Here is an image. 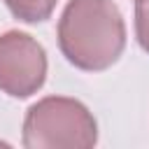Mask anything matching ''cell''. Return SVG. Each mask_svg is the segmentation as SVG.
<instances>
[{"mask_svg": "<svg viewBox=\"0 0 149 149\" xmlns=\"http://www.w3.org/2000/svg\"><path fill=\"white\" fill-rule=\"evenodd\" d=\"M61 54L79 70L112 68L126 49V23L114 0H70L58 19Z\"/></svg>", "mask_w": 149, "mask_h": 149, "instance_id": "6da1fadb", "label": "cell"}, {"mask_svg": "<svg viewBox=\"0 0 149 149\" xmlns=\"http://www.w3.org/2000/svg\"><path fill=\"white\" fill-rule=\"evenodd\" d=\"M98 123L88 107L68 95H47L28 107L21 144L26 149H91Z\"/></svg>", "mask_w": 149, "mask_h": 149, "instance_id": "7a4b0ae2", "label": "cell"}, {"mask_svg": "<svg viewBox=\"0 0 149 149\" xmlns=\"http://www.w3.org/2000/svg\"><path fill=\"white\" fill-rule=\"evenodd\" d=\"M47 51L28 33L0 35V91L12 98H30L47 81Z\"/></svg>", "mask_w": 149, "mask_h": 149, "instance_id": "3957f363", "label": "cell"}, {"mask_svg": "<svg viewBox=\"0 0 149 149\" xmlns=\"http://www.w3.org/2000/svg\"><path fill=\"white\" fill-rule=\"evenodd\" d=\"M58 0H5L7 9L23 23H42L51 16Z\"/></svg>", "mask_w": 149, "mask_h": 149, "instance_id": "277c9868", "label": "cell"}, {"mask_svg": "<svg viewBox=\"0 0 149 149\" xmlns=\"http://www.w3.org/2000/svg\"><path fill=\"white\" fill-rule=\"evenodd\" d=\"M135 37L149 54V0H135Z\"/></svg>", "mask_w": 149, "mask_h": 149, "instance_id": "5b68a950", "label": "cell"}]
</instances>
